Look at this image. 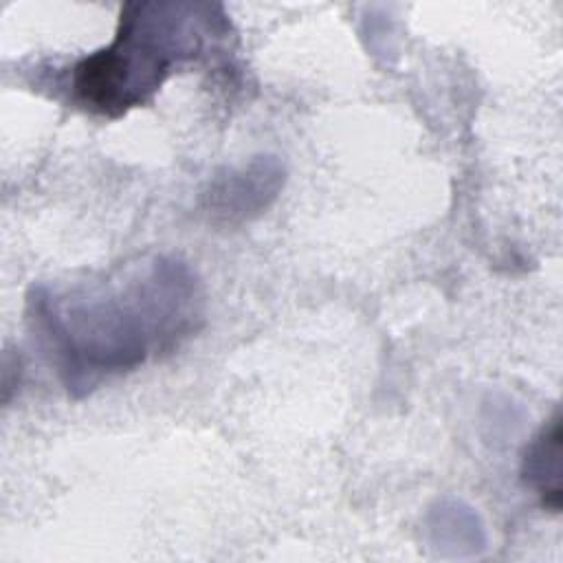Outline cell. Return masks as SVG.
Here are the masks:
<instances>
[{"instance_id":"cell-4","label":"cell","mask_w":563,"mask_h":563,"mask_svg":"<svg viewBox=\"0 0 563 563\" xmlns=\"http://www.w3.org/2000/svg\"><path fill=\"white\" fill-rule=\"evenodd\" d=\"M523 482L539 495L541 506L561 510V413L556 411L530 440L521 462Z\"/></svg>"},{"instance_id":"cell-2","label":"cell","mask_w":563,"mask_h":563,"mask_svg":"<svg viewBox=\"0 0 563 563\" xmlns=\"http://www.w3.org/2000/svg\"><path fill=\"white\" fill-rule=\"evenodd\" d=\"M227 29L218 4L128 2L121 9L112 44L73 66V99L110 119L143 106L180 62L205 48L207 35Z\"/></svg>"},{"instance_id":"cell-1","label":"cell","mask_w":563,"mask_h":563,"mask_svg":"<svg viewBox=\"0 0 563 563\" xmlns=\"http://www.w3.org/2000/svg\"><path fill=\"white\" fill-rule=\"evenodd\" d=\"M200 319V282L172 255L29 295V321L75 396L176 347Z\"/></svg>"},{"instance_id":"cell-3","label":"cell","mask_w":563,"mask_h":563,"mask_svg":"<svg viewBox=\"0 0 563 563\" xmlns=\"http://www.w3.org/2000/svg\"><path fill=\"white\" fill-rule=\"evenodd\" d=\"M286 180L277 156H253L240 167L216 174L205 191V209L211 220L240 224L266 211L279 196Z\"/></svg>"}]
</instances>
